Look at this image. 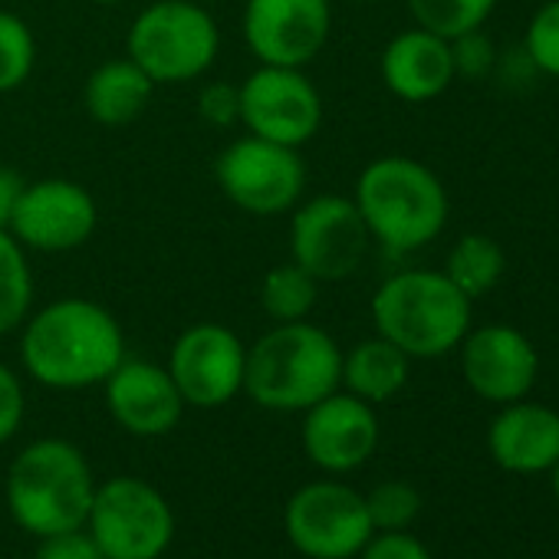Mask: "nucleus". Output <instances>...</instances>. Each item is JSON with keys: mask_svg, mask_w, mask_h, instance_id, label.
Listing matches in <instances>:
<instances>
[{"mask_svg": "<svg viewBox=\"0 0 559 559\" xmlns=\"http://www.w3.org/2000/svg\"><path fill=\"white\" fill-rule=\"evenodd\" d=\"M122 359L126 333L96 300L63 297L24 320L21 362L47 389L76 392L103 385Z\"/></svg>", "mask_w": 559, "mask_h": 559, "instance_id": "obj_1", "label": "nucleus"}, {"mask_svg": "<svg viewBox=\"0 0 559 559\" xmlns=\"http://www.w3.org/2000/svg\"><path fill=\"white\" fill-rule=\"evenodd\" d=\"M343 389V349L317 323H273L247 346L243 395L266 412H307Z\"/></svg>", "mask_w": 559, "mask_h": 559, "instance_id": "obj_2", "label": "nucleus"}, {"mask_svg": "<svg viewBox=\"0 0 559 559\" xmlns=\"http://www.w3.org/2000/svg\"><path fill=\"white\" fill-rule=\"evenodd\" d=\"M353 201L372 240L392 253H412L438 240L451 214L441 178L408 155L372 158L356 178Z\"/></svg>", "mask_w": 559, "mask_h": 559, "instance_id": "obj_3", "label": "nucleus"}, {"mask_svg": "<svg viewBox=\"0 0 559 559\" xmlns=\"http://www.w3.org/2000/svg\"><path fill=\"white\" fill-rule=\"evenodd\" d=\"M471 307L441 270H399L372 297V323L408 359H438L467 336Z\"/></svg>", "mask_w": 559, "mask_h": 559, "instance_id": "obj_4", "label": "nucleus"}, {"mask_svg": "<svg viewBox=\"0 0 559 559\" xmlns=\"http://www.w3.org/2000/svg\"><path fill=\"white\" fill-rule=\"evenodd\" d=\"M96 480L83 451L63 438L31 441L8 471V507L34 536L86 526Z\"/></svg>", "mask_w": 559, "mask_h": 559, "instance_id": "obj_5", "label": "nucleus"}, {"mask_svg": "<svg viewBox=\"0 0 559 559\" xmlns=\"http://www.w3.org/2000/svg\"><path fill=\"white\" fill-rule=\"evenodd\" d=\"M221 50L217 21L194 0H155L129 27L126 57L148 73L155 86L201 80Z\"/></svg>", "mask_w": 559, "mask_h": 559, "instance_id": "obj_6", "label": "nucleus"}, {"mask_svg": "<svg viewBox=\"0 0 559 559\" xmlns=\"http://www.w3.org/2000/svg\"><path fill=\"white\" fill-rule=\"evenodd\" d=\"M214 178L224 198L253 217H276L300 204L307 191V165L300 148L240 135L214 158Z\"/></svg>", "mask_w": 559, "mask_h": 559, "instance_id": "obj_7", "label": "nucleus"}, {"mask_svg": "<svg viewBox=\"0 0 559 559\" xmlns=\"http://www.w3.org/2000/svg\"><path fill=\"white\" fill-rule=\"evenodd\" d=\"M86 530L103 559H158L175 536V513L162 490L139 477L96 484Z\"/></svg>", "mask_w": 559, "mask_h": 559, "instance_id": "obj_8", "label": "nucleus"}, {"mask_svg": "<svg viewBox=\"0 0 559 559\" xmlns=\"http://www.w3.org/2000/svg\"><path fill=\"white\" fill-rule=\"evenodd\" d=\"M284 530L294 549L310 559H353L376 533L366 497L340 480H313L300 487L287 500Z\"/></svg>", "mask_w": 559, "mask_h": 559, "instance_id": "obj_9", "label": "nucleus"}, {"mask_svg": "<svg viewBox=\"0 0 559 559\" xmlns=\"http://www.w3.org/2000/svg\"><path fill=\"white\" fill-rule=\"evenodd\" d=\"M372 247V234L346 194H320L294 207L290 257L320 284L353 276Z\"/></svg>", "mask_w": 559, "mask_h": 559, "instance_id": "obj_10", "label": "nucleus"}, {"mask_svg": "<svg viewBox=\"0 0 559 559\" xmlns=\"http://www.w3.org/2000/svg\"><path fill=\"white\" fill-rule=\"evenodd\" d=\"M240 126L257 139L304 148L323 126V96L300 67L260 63L240 83Z\"/></svg>", "mask_w": 559, "mask_h": 559, "instance_id": "obj_11", "label": "nucleus"}, {"mask_svg": "<svg viewBox=\"0 0 559 559\" xmlns=\"http://www.w3.org/2000/svg\"><path fill=\"white\" fill-rule=\"evenodd\" d=\"M165 369L175 379L185 405L221 408L243 392L247 346L230 326L204 320L175 340Z\"/></svg>", "mask_w": 559, "mask_h": 559, "instance_id": "obj_12", "label": "nucleus"}, {"mask_svg": "<svg viewBox=\"0 0 559 559\" xmlns=\"http://www.w3.org/2000/svg\"><path fill=\"white\" fill-rule=\"evenodd\" d=\"M243 44L257 63L310 67L333 31V0H247Z\"/></svg>", "mask_w": 559, "mask_h": 559, "instance_id": "obj_13", "label": "nucleus"}, {"mask_svg": "<svg viewBox=\"0 0 559 559\" xmlns=\"http://www.w3.org/2000/svg\"><path fill=\"white\" fill-rule=\"evenodd\" d=\"M96 224H99L96 198L80 181L40 178V181H27L8 230L24 250L70 253L96 234Z\"/></svg>", "mask_w": 559, "mask_h": 559, "instance_id": "obj_14", "label": "nucleus"}, {"mask_svg": "<svg viewBox=\"0 0 559 559\" xmlns=\"http://www.w3.org/2000/svg\"><path fill=\"white\" fill-rule=\"evenodd\" d=\"M461 372L474 395L493 405H510L530 395L539 376L536 346L516 330L503 323H490L480 330H467L461 340Z\"/></svg>", "mask_w": 559, "mask_h": 559, "instance_id": "obj_15", "label": "nucleus"}, {"mask_svg": "<svg viewBox=\"0 0 559 559\" xmlns=\"http://www.w3.org/2000/svg\"><path fill=\"white\" fill-rule=\"evenodd\" d=\"M379 448L376 408L343 389L304 412V451L330 474H349L362 467Z\"/></svg>", "mask_w": 559, "mask_h": 559, "instance_id": "obj_16", "label": "nucleus"}, {"mask_svg": "<svg viewBox=\"0 0 559 559\" xmlns=\"http://www.w3.org/2000/svg\"><path fill=\"white\" fill-rule=\"evenodd\" d=\"M103 389L109 415L135 438L168 435L188 408L168 369L148 359H122Z\"/></svg>", "mask_w": 559, "mask_h": 559, "instance_id": "obj_17", "label": "nucleus"}, {"mask_svg": "<svg viewBox=\"0 0 559 559\" xmlns=\"http://www.w3.org/2000/svg\"><path fill=\"white\" fill-rule=\"evenodd\" d=\"M379 73L385 90L402 99V103H431L451 90L457 80L454 73V57H451V40L412 27L395 34L379 60Z\"/></svg>", "mask_w": 559, "mask_h": 559, "instance_id": "obj_18", "label": "nucleus"}, {"mask_svg": "<svg viewBox=\"0 0 559 559\" xmlns=\"http://www.w3.org/2000/svg\"><path fill=\"white\" fill-rule=\"evenodd\" d=\"M493 461L510 474H543L559 461V412L536 402H510L487 431Z\"/></svg>", "mask_w": 559, "mask_h": 559, "instance_id": "obj_19", "label": "nucleus"}, {"mask_svg": "<svg viewBox=\"0 0 559 559\" xmlns=\"http://www.w3.org/2000/svg\"><path fill=\"white\" fill-rule=\"evenodd\" d=\"M155 96V83L129 57L99 63L83 83V106L93 122L119 129L135 122Z\"/></svg>", "mask_w": 559, "mask_h": 559, "instance_id": "obj_20", "label": "nucleus"}, {"mask_svg": "<svg viewBox=\"0 0 559 559\" xmlns=\"http://www.w3.org/2000/svg\"><path fill=\"white\" fill-rule=\"evenodd\" d=\"M412 359L379 333L343 353V389L369 405L395 399L408 385Z\"/></svg>", "mask_w": 559, "mask_h": 559, "instance_id": "obj_21", "label": "nucleus"}, {"mask_svg": "<svg viewBox=\"0 0 559 559\" xmlns=\"http://www.w3.org/2000/svg\"><path fill=\"white\" fill-rule=\"evenodd\" d=\"M503 270H507V253H503L500 240H493L490 234L471 230L454 240V247L444 257L441 273L474 304V300L487 297L490 290H497V284L503 280Z\"/></svg>", "mask_w": 559, "mask_h": 559, "instance_id": "obj_22", "label": "nucleus"}, {"mask_svg": "<svg viewBox=\"0 0 559 559\" xmlns=\"http://www.w3.org/2000/svg\"><path fill=\"white\" fill-rule=\"evenodd\" d=\"M317 304H320V280L294 260L273 266L260 284V310L273 323L310 320Z\"/></svg>", "mask_w": 559, "mask_h": 559, "instance_id": "obj_23", "label": "nucleus"}, {"mask_svg": "<svg viewBox=\"0 0 559 559\" xmlns=\"http://www.w3.org/2000/svg\"><path fill=\"white\" fill-rule=\"evenodd\" d=\"M34 307V273L27 250L11 230H0V336L24 326Z\"/></svg>", "mask_w": 559, "mask_h": 559, "instance_id": "obj_24", "label": "nucleus"}, {"mask_svg": "<svg viewBox=\"0 0 559 559\" xmlns=\"http://www.w3.org/2000/svg\"><path fill=\"white\" fill-rule=\"evenodd\" d=\"M415 27L444 40H457L471 31H484L497 0H405Z\"/></svg>", "mask_w": 559, "mask_h": 559, "instance_id": "obj_25", "label": "nucleus"}, {"mask_svg": "<svg viewBox=\"0 0 559 559\" xmlns=\"http://www.w3.org/2000/svg\"><path fill=\"white\" fill-rule=\"evenodd\" d=\"M37 67V40L24 17L0 11V96L17 93Z\"/></svg>", "mask_w": 559, "mask_h": 559, "instance_id": "obj_26", "label": "nucleus"}, {"mask_svg": "<svg viewBox=\"0 0 559 559\" xmlns=\"http://www.w3.org/2000/svg\"><path fill=\"white\" fill-rule=\"evenodd\" d=\"M523 57L536 73L559 80V0H546L530 17L523 37Z\"/></svg>", "mask_w": 559, "mask_h": 559, "instance_id": "obj_27", "label": "nucleus"}, {"mask_svg": "<svg viewBox=\"0 0 559 559\" xmlns=\"http://www.w3.org/2000/svg\"><path fill=\"white\" fill-rule=\"evenodd\" d=\"M366 510H369L376 533L379 530H405L418 516L421 497L405 480H385L372 493H366Z\"/></svg>", "mask_w": 559, "mask_h": 559, "instance_id": "obj_28", "label": "nucleus"}, {"mask_svg": "<svg viewBox=\"0 0 559 559\" xmlns=\"http://www.w3.org/2000/svg\"><path fill=\"white\" fill-rule=\"evenodd\" d=\"M198 116L211 129H230L240 122V86L230 80L204 83L198 93Z\"/></svg>", "mask_w": 559, "mask_h": 559, "instance_id": "obj_29", "label": "nucleus"}, {"mask_svg": "<svg viewBox=\"0 0 559 559\" xmlns=\"http://www.w3.org/2000/svg\"><path fill=\"white\" fill-rule=\"evenodd\" d=\"M451 57H454V73L464 80H480L497 63V50L484 37V31H471V34L451 40Z\"/></svg>", "mask_w": 559, "mask_h": 559, "instance_id": "obj_30", "label": "nucleus"}, {"mask_svg": "<svg viewBox=\"0 0 559 559\" xmlns=\"http://www.w3.org/2000/svg\"><path fill=\"white\" fill-rule=\"evenodd\" d=\"M24 412H27L24 382H21V376L11 366L0 362V444L11 441L21 431Z\"/></svg>", "mask_w": 559, "mask_h": 559, "instance_id": "obj_31", "label": "nucleus"}, {"mask_svg": "<svg viewBox=\"0 0 559 559\" xmlns=\"http://www.w3.org/2000/svg\"><path fill=\"white\" fill-rule=\"evenodd\" d=\"M37 559H103L96 539L90 536L86 526L76 530H60L50 536H40Z\"/></svg>", "mask_w": 559, "mask_h": 559, "instance_id": "obj_32", "label": "nucleus"}, {"mask_svg": "<svg viewBox=\"0 0 559 559\" xmlns=\"http://www.w3.org/2000/svg\"><path fill=\"white\" fill-rule=\"evenodd\" d=\"M362 559H431L425 543L405 530H379L359 552Z\"/></svg>", "mask_w": 559, "mask_h": 559, "instance_id": "obj_33", "label": "nucleus"}, {"mask_svg": "<svg viewBox=\"0 0 559 559\" xmlns=\"http://www.w3.org/2000/svg\"><path fill=\"white\" fill-rule=\"evenodd\" d=\"M27 181L21 171H14L11 165H0V230L11 227V217L17 211V201L24 194Z\"/></svg>", "mask_w": 559, "mask_h": 559, "instance_id": "obj_34", "label": "nucleus"}, {"mask_svg": "<svg viewBox=\"0 0 559 559\" xmlns=\"http://www.w3.org/2000/svg\"><path fill=\"white\" fill-rule=\"evenodd\" d=\"M549 474H552V493H556V500H559V461L549 467Z\"/></svg>", "mask_w": 559, "mask_h": 559, "instance_id": "obj_35", "label": "nucleus"}, {"mask_svg": "<svg viewBox=\"0 0 559 559\" xmlns=\"http://www.w3.org/2000/svg\"><path fill=\"white\" fill-rule=\"evenodd\" d=\"M93 4H126V0H93Z\"/></svg>", "mask_w": 559, "mask_h": 559, "instance_id": "obj_36", "label": "nucleus"}, {"mask_svg": "<svg viewBox=\"0 0 559 559\" xmlns=\"http://www.w3.org/2000/svg\"><path fill=\"white\" fill-rule=\"evenodd\" d=\"M349 4H379V0H349Z\"/></svg>", "mask_w": 559, "mask_h": 559, "instance_id": "obj_37", "label": "nucleus"}, {"mask_svg": "<svg viewBox=\"0 0 559 559\" xmlns=\"http://www.w3.org/2000/svg\"><path fill=\"white\" fill-rule=\"evenodd\" d=\"M194 4H211V0H194Z\"/></svg>", "mask_w": 559, "mask_h": 559, "instance_id": "obj_38", "label": "nucleus"}, {"mask_svg": "<svg viewBox=\"0 0 559 559\" xmlns=\"http://www.w3.org/2000/svg\"><path fill=\"white\" fill-rule=\"evenodd\" d=\"M0 559H11V556H0Z\"/></svg>", "mask_w": 559, "mask_h": 559, "instance_id": "obj_39", "label": "nucleus"}]
</instances>
